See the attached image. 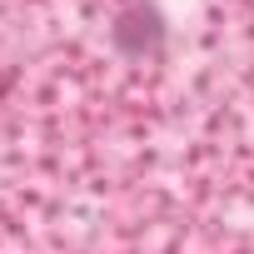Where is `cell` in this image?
Returning a JSON list of instances; mask_svg holds the SVG:
<instances>
[{
	"label": "cell",
	"mask_w": 254,
	"mask_h": 254,
	"mask_svg": "<svg viewBox=\"0 0 254 254\" xmlns=\"http://www.w3.org/2000/svg\"><path fill=\"white\" fill-rule=\"evenodd\" d=\"M160 40H165V25H160V10H150V5H130V10L115 20V45L125 55L160 50Z\"/></svg>",
	"instance_id": "6da1fadb"
}]
</instances>
